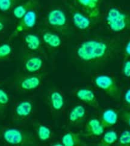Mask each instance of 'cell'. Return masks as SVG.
<instances>
[{
  "label": "cell",
  "instance_id": "7402d4cb",
  "mask_svg": "<svg viewBox=\"0 0 130 146\" xmlns=\"http://www.w3.org/2000/svg\"><path fill=\"white\" fill-rule=\"evenodd\" d=\"M10 104V98L9 93L0 88V120H3L7 115Z\"/></svg>",
  "mask_w": 130,
  "mask_h": 146
},
{
  "label": "cell",
  "instance_id": "30bf717a",
  "mask_svg": "<svg viewBox=\"0 0 130 146\" xmlns=\"http://www.w3.org/2000/svg\"><path fill=\"white\" fill-rule=\"evenodd\" d=\"M23 47L22 50L32 53L41 55L47 58L45 47L41 40V37L36 34L26 32L22 38Z\"/></svg>",
  "mask_w": 130,
  "mask_h": 146
},
{
  "label": "cell",
  "instance_id": "4fadbf2b",
  "mask_svg": "<svg viewBox=\"0 0 130 146\" xmlns=\"http://www.w3.org/2000/svg\"><path fill=\"white\" fill-rule=\"evenodd\" d=\"M73 4L90 18L97 19L103 0H73Z\"/></svg>",
  "mask_w": 130,
  "mask_h": 146
},
{
  "label": "cell",
  "instance_id": "f546056e",
  "mask_svg": "<svg viewBox=\"0 0 130 146\" xmlns=\"http://www.w3.org/2000/svg\"><path fill=\"white\" fill-rule=\"evenodd\" d=\"M124 55L126 58H130V40L126 44L124 48Z\"/></svg>",
  "mask_w": 130,
  "mask_h": 146
},
{
  "label": "cell",
  "instance_id": "1f68e13d",
  "mask_svg": "<svg viewBox=\"0 0 130 146\" xmlns=\"http://www.w3.org/2000/svg\"><path fill=\"white\" fill-rule=\"evenodd\" d=\"M1 43V37H0V44Z\"/></svg>",
  "mask_w": 130,
  "mask_h": 146
},
{
  "label": "cell",
  "instance_id": "3957f363",
  "mask_svg": "<svg viewBox=\"0 0 130 146\" xmlns=\"http://www.w3.org/2000/svg\"><path fill=\"white\" fill-rule=\"evenodd\" d=\"M35 110L33 99L27 98L16 102L11 110V120L15 126L24 127L29 123Z\"/></svg>",
  "mask_w": 130,
  "mask_h": 146
},
{
  "label": "cell",
  "instance_id": "83f0119b",
  "mask_svg": "<svg viewBox=\"0 0 130 146\" xmlns=\"http://www.w3.org/2000/svg\"><path fill=\"white\" fill-rule=\"evenodd\" d=\"M122 72L124 76L130 78V60L125 61L122 67Z\"/></svg>",
  "mask_w": 130,
  "mask_h": 146
},
{
  "label": "cell",
  "instance_id": "9a60e30c",
  "mask_svg": "<svg viewBox=\"0 0 130 146\" xmlns=\"http://www.w3.org/2000/svg\"><path fill=\"white\" fill-rule=\"evenodd\" d=\"M74 95L79 100L90 106L95 108H97L99 106L97 98L93 92L90 89L79 88L75 91Z\"/></svg>",
  "mask_w": 130,
  "mask_h": 146
},
{
  "label": "cell",
  "instance_id": "e0dca14e",
  "mask_svg": "<svg viewBox=\"0 0 130 146\" xmlns=\"http://www.w3.org/2000/svg\"><path fill=\"white\" fill-rule=\"evenodd\" d=\"M33 127L35 129V137L41 141H48L51 138L53 131L50 127L39 121L33 122Z\"/></svg>",
  "mask_w": 130,
  "mask_h": 146
},
{
  "label": "cell",
  "instance_id": "f1b7e54d",
  "mask_svg": "<svg viewBox=\"0 0 130 146\" xmlns=\"http://www.w3.org/2000/svg\"><path fill=\"white\" fill-rule=\"evenodd\" d=\"M121 117L124 122L130 126V111H122L121 113Z\"/></svg>",
  "mask_w": 130,
  "mask_h": 146
},
{
  "label": "cell",
  "instance_id": "ac0fdd59",
  "mask_svg": "<svg viewBox=\"0 0 130 146\" xmlns=\"http://www.w3.org/2000/svg\"><path fill=\"white\" fill-rule=\"evenodd\" d=\"M104 127L99 120L92 119L87 121L84 127V135L87 137H99L103 133Z\"/></svg>",
  "mask_w": 130,
  "mask_h": 146
},
{
  "label": "cell",
  "instance_id": "7a4b0ae2",
  "mask_svg": "<svg viewBox=\"0 0 130 146\" xmlns=\"http://www.w3.org/2000/svg\"><path fill=\"white\" fill-rule=\"evenodd\" d=\"M0 137L8 145L30 146L37 145V138L31 132L21 127L4 126L0 129Z\"/></svg>",
  "mask_w": 130,
  "mask_h": 146
},
{
  "label": "cell",
  "instance_id": "8992f818",
  "mask_svg": "<svg viewBox=\"0 0 130 146\" xmlns=\"http://www.w3.org/2000/svg\"><path fill=\"white\" fill-rule=\"evenodd\" d=\"M45 24L48 28L61 36H69L72 33V29L67 15L60 7L51 9L45 17Z\"/></svg>",
  "mask_w": 130,
  "mask_h": 146
},
{
  "label": "cell",
  "instance_id": "6da1fadb",
  "mask_svg": "<svg viewBox=\"0 0 130 146\" xmlns=\"http://www.w3.org/2000/svg\"><path fill=\"white\" fill-rule=\"evenodd\" d=\"M117 39L95 37L84 40L75 46L74 58L79 63L90 69H98L111 61L119 50Z\"/></svg>",
  "mask_w": 130,
  "mask_h": 146
},
{
  "label": "cell",
  "instance_id": "52a82bcc",
  "mask_svg": "<svg viewBox=\"0 0 130 146\" xmlns=\"http://www.w3.org/2000/svg\"><path fill=\"white\" fill-rule=\"evenodd\" d=\"M22 57L23 72L31 74H42L45 66L43 56L22 50Z\"/></svg>",
  "mask_w": 130,
  "mask_h": 146
},
{
  "label": "cell",
  "instance_id": "2e32d148",
  "mask_svg": "<svg viewBox=\"0 0 130 146\" xmlns=\"http://www.w3.org/2000/svg\"><path fill=\"white\" fill-rule=\"evenodd\" d=\"M87 111L81 104L76 105L71 108L68 114V123L71 125H79L86 119Z\"/></svg>",
  "mask_w": 130,
  "mask_h": 146
},
{
  "label": "cell",
  "instance_id": "5b68a950",
  "mask_svg": "<svg viewBox=\"0 0 130 146\" xmlns=\"http://www.w3.org/2000/svg\"><path fill=\"white\" fill-rule=\"evenodd\" d=\"M42 74H31L23 72L17 74L10 86L16 92L21 93H29L36 91L41 87L43 81Z\"/></svg>",
  "mask_w": 130,
  "mask_h": 146
},
{
  "label": "cell",
  "instance_id": "d6986e66",
  "mask_svg": "<svg viewBox=\"0 0 130 146\" xmlns=\"http://www.w3.org/2000/svg\"><path fill=\"white\" fill-rule=\"evenodd\" d=\"M38 4V0H28L24 3L18 5L13 9V16L19 20L30 10L37 8Z\"/></svg>",
  "mask_w": 130,
  "mask_h": 146
},
{
  "label": "cell",
  "instance_id": "ffe728a7",
  "mask_svg": "<svg viewBox=\"0 0 130 146\" xmlns=\"http://www.w3.org/2000/svg\"><path fill=\"white\" fill-rule=\"evenodd\" d=\"M61 143L65 146H82L85 145L82 141L80 135L72 132L65 133L61 138Z\"/></svg>",
  "mask_w": 130,
  "mask_h": 146
},
{
  "label": "cell",
  "instance_id": "d4e9b609",
  "mask_svg": "<svg viewBox=\"0 0 130 146\" xmlns=\"http://www.w3.org/2000/svg\"><path fill=\"white\" fill-rule=\"evenodd\" d=\"M22 0H0V11L7 13L13 10Z\"/></svg>",
  "mask_w": 130,
  "mask_h": 146
},
{
  "label": "cell",
  "instance_id": "9c48e42d",
  "mask_svg": "<svg viewBox=\"0 0 130 146\" xmlns=\"http://www.w3.org/2000/svg\"><path fill=\"white\" fill-rule=\"evenodd\" d=\"M93 82L96 86L111 99L115 100L120 99V89L112 76L106 74L98 75L94 78Z\"/></svg>",
  "mask_w": 130,
  "mask_h": 146
},
{
  "label": "cell",
  "instance_id": "ba28073f",
  "mask_svg": "<svg viewBox=\"0 0 130 146\" xmlns=\"http://www.w3.org/2000/svg\"><path fill=\"white\" fill-rule=\"evenodd\" d=\"M69 10L73 26L80 31L86 32L89 30L97 21L90 18L74 4L69 5Z\"/></svg>",
  "mask_w": 130,
  "mask_h": 146
},
{
  "label": "cell",
  "instance_id": "277c9868",
  "mask_svg": "<svg viewBox=\"0 0 130 146\" xmlns=\"http://www.w3.org/2000/svg\"><path fill=\"white\" fill-rule=\"evenodd\" d=\"M104 20L107 28L112 32L130 30V13L117 7H111L107 10Z\"/></svg>",
  "mask_w": 130,
  "mask_h": 146
},
{
  "label": "cell",
  "instance_id": "7c38bea8",
  "mask_svg": "<svg viewBox=\"0 0 130 146\" xmlns=\"http://www.w3.org/2000/svg\"><path fill=\"white\" fill-rule=\"evenodd\" d=\"M47 104L50 110L55 115L61 114L65 106V99L63 93L57 88H53L48 91L47 96Z\"/></svg>",
  "mask_w": 130,
  "mask_h": 146
},
{
  "label": "cell",
  "instance_id": "cb8c5ba5",
  "mask_svg": "<svg viewBox=\"0 0 130 146\" xmlns=\"http://www.w3.org/2000/svg\"><path fill=\"white\" fill-rule=\"evenodd\" d=\"M118 139L117 133L115 131H108L107 132L101 141L99 143V145L101 146H109L113 144Z\"/></svg>",
  "mask_w": 130,
  "mask_h": 146
},
{
  "label": "cell",
  "instance_id": "4316f807",
  "mask_svg": "<svg viewBox=\"0 0 130 146\" xmlns=\"http://www.w3.org/2000/svg\"><path fill=\"white\" fill-rule=\"evenodd\" d=\"M9 20L6 16L0 13V34L4 32L7 29Z\"/></svg>",
  "mask_w": 130,
  "mask_h": 146
},
{
  "label": "cell",
  "instance_id": "4dcf8cb0",
  "mask_svg": "<svg viewBox=\"0 0 130 146\" xmlns=\"http://www.w3.org/2000/svg\"><path fill=\"white\" fill-rule=\"evenodd\" d=\"M124 100L126 105L130 108V88L125 92L124 95Z\"/></svg>",
  "mask_w": 130,
  "mask_h": 146
},
{
  "label": "cell",
  "instance_id": "603a6c76",
  "mask_svg": "<svg viewBox=\"0 0 130 146\" xmlns=\"http://www.w3.org/2000/svg\"><path fill=\"white\" fill-rule=\"evenodd\" d=\"M13 55V46L10 42L0 44V61H9Z\"/></svg>",
  "mask_w": 130,
  "mask_h": 146
},
{
  "label": "cell",
  "instance_id": "5bb4252c",
  "mask_svg": "<svg viewBox=\"0 0 130 146\" xmlns=\"http://www.w3.org/2000/svg\"><path fill=\"white\" fill-rule=\"evenodd\" d=\"M40 37L45 47L50 49H57L60 48L63 43L60 34L49 29V28L41 31Z\"/></svg>",
  "mask_w": 130,
  "mask_h": 146
},
{
  "label": "cell",
  "instance_id": "8fae6325",
  "mask_svg": "<svg viewBox=\"0 0 130 146\" xmlns=\"http://www.w3.org/2000/svg\"><path fill=\"white\" fill-rule=\"evenodd\" d=\"M36 9L30 10L22 18L19 19L18 24L16 25L14 32L10 35L9 38V41L12 40V39L18 36L19 33L29 31L35 27L38 18Z\"/></svg>",
  "mask_w": 130,
  "mask_h": 146
},
{
  "label": "cell",
  "instance_id": "44dd1931",
  "mask_svg": "<svg viewBox=\"0 0 130 146\" xmlns=\"http://www.w3.org/2000/svg\"><path fill=\"white\" fill-rule=\"evenodd\" d=\"M117 119L118 115L116 112L112 109H109L103 112L99 120L105 129L115 125L117 121Z\"/></svg>",
  "mask_w": 130,
  "mask_h": 146
},
{
  "label": "cell",
  "instance_id": "484cf974",
  "mask_svg": "<svg viewBox=\"0 0 130 146\" xmlns=\"http://www.w3.org/2000/svg\"><path fill=\"white\" fill-rule=\"evenodd\" d=\"M118 144L122 146L130 145V131H125L122 133L118 139Z\"/></svg>",
  "mask_w": 130,
  "mask_h": 146
}]
</instances>
